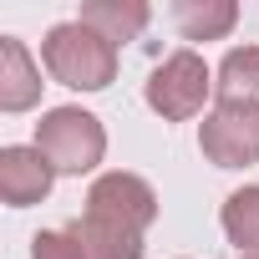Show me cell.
Returning <instances> with one entry per match:
<instances>
[{"label": "cell", "instance_id": "obj_1", "mask_svg": "<svg viewBox=\"0 0 259 259\" xmlns=\"http://www.w3.org/2000/svg\"><path fill=\"white\" fill-rule=\"evenodd\" d=\"M158 219V193L138 173H102L87 188V208L71 224L87 259H143V234Z\"/></svg>", "mask_w": 259, "mask_h": 259}, {"label": "cell", "instance_id": "obj_2", "mask_svg": "<svg viewBox=\"0 0 259 259\" xmlns=\"http://www.w3.org/2000/svg\"><path fill=\"white\" fill-rule=\"evenodd\" d=\"M41 61H46L51 81H61L71 92H102L117 81V46L81 21L51 26L41 41Z\"/></svg>", "mask_w": 259, "mask_h": 259}, {"label": "cell", "instance_id": "obj_3", "mask_svg": "<svg viewBox=\"0 0 259 259\" xmlns=\"http://www.w3.org/2000/svg\"><path fill=\"white\" fill-rule=\"evenodd\" d=\"M36 148L51 158L56 173L81 178V173H92V168L102 163V153H107V127H102L92 112H81V107H51V112L36 122Z\"/></svg>", "mask_w": 259, "mask_h": 259}, {"label": "cell", "instance_id": "obj_4", "mask_svg": "<svg viewBox=\"0 0 259 259\" xmlns=\"http://www.w3.org/2000/svg\"><path fill=\"white\" fill-rule=\"evenodd\" d=\"M208 92H213V71H208V61L198 56V51H168L158 66H153V76H148V87H143V97H148V107L163 117V122H188V117H198L203 112V102H208Z\"/></svg>", "mask_w": 259, "mask_h": 259}, {"label": "cell", "instance_id": "obj_5", "mask_svg": "<svg viewBox=\"0 0 259 259\" xmlns=\"http://www.w3.org/2000/svg\"><path fill=\"white\" fill-rule=\"evenodd\" d=\"M198 148L213 168L259 163V112L254 107H213L198 127Z\"/></svg>", "mask_w": 259, "mask_h": 259}, {"label": "cell", "instance_id": "obj_6", "mask_svg": "<svg viewBox=\"0 0 259 259\" xmlns=\"http://www.w3.org/2000/svg\"><path fill=\"white\" fill-rule=\"evenodd\" d=\"M51 183H56V168L41 148H0V198L11 208H31V203H46L51 198Z\"/></svg>", "mask_w": 259, "mask_h": 259}, {"label": "cell", "instance_id": "obj_7", "mask_svg": "<svg viewBox=\"0 0 259 259\" xmlns=\"http://www.w3.org/2000/svg\"><path fill=\"white\" fill-rule=\"evenodd\" d=\"M41 66L31 61L26 41L0 36V112H31L41 102Z\"/></svg>", "mask_w": 259, "mask_h": 259}, {"label": "cell", "instance_id": "obj_8", "mask_svg": "<svg viewBox=\"0 0 259 259\" xmlns=\"http://www.w3.org/2000/svg\"><path fill=\"white\" fill-rule=\"evenodd\" d=\"M219 107H254L259 112V46H234L213 71Z\"/></svg>", "mask_w": 259, "mask_h": 259}, {"label": "cell", "instance_id": "obj_9", "mask_svg": "<svg viewBox=\"0 0 259 259\" xmlns=\"http://www.w3.org/2000/svg\"><path fill=\"white\" fill-rule=\"evenodd\" d=\"M76 21L92 26L97 36H107L112 46H122V41H138L143 36V26L153 21V11L143 6V0H87Z\"/></svg>", "mask_w": 259, "mask_h": 259}, {"label": "cell", "instance_id": "obj_10", "mask_svg": "<svg viewBox=\"0 0 259 259\" xmlns=\"http://www.w3.org/2000/svg\"><path fill=\"white\" fill-rule=\"evenodd\" d=\"M173 26L183 31V41H224L239 26V6L234 0H178Z\"/></svg>", "mask_w": 259, "mask_h": 259}, {"label": "cell", "instance_id": "obj_11", "mask_svg": "<svg viewBox=\"0 0 259 259\" xmlns=\"http://www.w3.org/2000/svg\"><path fill=\"white\" fill-rule=\"evenodd\" d=\"M224 234L229 244H239L244 254H259V183H244L224 198Z\"/></svg>", "mask_w": 259, "mask_h": 259}, {"label": "cell", "instance_id": "obj_12", "mask_svg": "<svg viewBox=\"0 0 259 259\" xmlns=\"http://www.w3.org/2000/svg\"><path fill=\"white\" fill-rule=\"evenodd\" d=\"M31 259H87V249L71 229H41L31 239Z\"/></svg>", "mask_w": 259, "mask_h": 259}, {"label": "cell", "instance_id": "obj_13", "mask_svg": "<svg viewBox=\"0 0 259 259\" xmlns=\"http://www.w3.org/2000/svg\"><path fill=\"white\" fill-rule=\"evenodd\" d=\"M239 259H259V254H239Z\"/></svg>", "mask_w": 259, "mask_h": 259}]
</instances>
